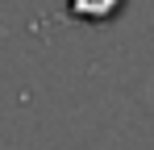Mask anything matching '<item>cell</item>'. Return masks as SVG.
<instances>
[{"instance_id": "cell-1", "label": "cell", "mask_w": 154, "mask_h": 150, "mask_svg": "<svg viewBox=\"0 0 154 150\" xmlns=\"http://www.w3.org/2000/svg\"><path fill=\"white\" fill-rule=\"evenodd\" d=\"M121 4L125 0H67L71 17H79V21H112L121 13Z\"/></svg>"}]
</instances>
